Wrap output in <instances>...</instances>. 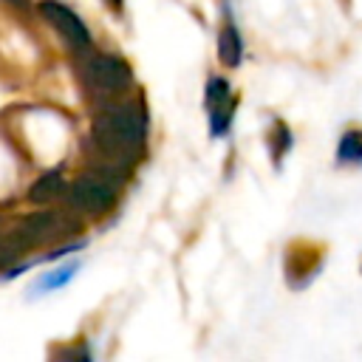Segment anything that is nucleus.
Here are the masks:
<instances>
[{
  "label": "nucleus",
  "mask_w": 362,
  "mask_h": 362,
  "mask_svg": "<svg viewBox=\"0 0 362 362\" xmlns=\"http://www.w3.org/2000/svg\"><path fill=\"white\" fill-rule=\"evenodd\" d=\"M90 141L99 147L102 164L124 170V161H136L147 141V107L141 99H105L93 119Z\"/></svg>",
  "instance_id": "obj_1"
},
{
  "label": "nucleus",
  "mask_w": 362,
  "mask_h": 362,
  "mask_svg": "<svg viewBox=\"0 0 362 362\" xmlns=\"http://www.w3.org/2000/svg\"><path fill=\"white\" fill-rule=\"evenodd\" d=\"M79 76L88 90L99 93L102 99H119L133 85V71L127 59L105 51H82L79 59Z\"/></svg>",
  "instance_id": "obj_2"
},
{
  "label": "nucleus",
  "mask_w": 362,
  "mask_h": 362,
  "mask_svg": "<svg viewBox=\"0 0 362 362\" xmlns=\"http://www.w3.org/2000/svg\"><path fill=\"white\" fill-rule=\"evenodd\" d=\"M65 201L71 209L85 212V215H102L116 204V181H110L102 173H90L76 178L65 189Z\"/></svg>",
  "instance_id": "obj_3"
},
{
  "label": "nucleus",
  "mask_w": 362,
  "mask_h": 362,
  "mask_svg": "<svg viewBox=\"0 0 362 362\" xmlns=\"http://www.w3.org/2000/svg\"><path fill=\"white\" fill-rule=\"evenodd\" d=\"M204 105H206V116H209V136L223 139L229 133L235 110H238V99L232 96V85L223 76H209Z\"/></svg>",
  "instance_id": "obj_4"
},
{
  "label": "nucleus",
  "mask_w": 362,
  "mask_h": 362,
  "mask_svg": "<svg viewBox=\"0 0 362 362\" xmlns=\"http://www.w3.org/2000/svg\"><path fill=\"white\" fill-rule=\"evenodd\" d=\"M37 8H40V14L65 37V42H68L71 48H76L79 54L90 48V31H88L85 20H82L71 6H65V3H59V0H40Z\"/></svg>",
  "instance_id": "obj_5"
},
{
  "label": "nucleus",
  "mask_w": 362,
  "mask_h": 362,
  "mask_svg": "<svg viewBox=\"0 0 362 362\" xmlns=\"http://www.w3.org/2000/svg\"><path fill=\"white\" fill-rule=\"evenodd\" d=\"M223 11H226V17H223V25L218 31V59L226 68H238L243 59V37L238 31L235 17L229 14V6H223Z\"/></svg>",
  "instance_id": "obj_6"
},
{
  "label": "nucleus",
  "mask_w": 362,
  "mask_h": 362,
  "mask_svg": "<svg viewBox=\"0 0 362 362\" xmlns=\"http://www.w3.org/2000/svg\"><path fill=\"white\" fill-rule=\"evenodd\" d=\"M337 164H362V127H348L337 141Z\"/></svg>",
  "instance_id": "obj_7"
},
{
  "label": "nucleus",
  "mask_w": 362,
  "mask_h": 362,
  "mask_svg": "<svg viewBox=\"0 0 362 362\" xmlns=\"http://www.w3.org/2000/svg\"><path fill=\"white\" fill-rule=\"evenodd\" d=\"M62 192H65V181H62L59 170H51V173L40 175V178L34 181V187L28 189V198H31L34 204H51V201H57V195H62Z\"/></svg>",
  "instance_id": "obj_8"
},
{
  "label": "nucleus",
  "mask_w": 362,
  "mask_h": 362,
  "mask_svg": "<svg viewBox=\"0 0 362 362\" xmlns=\"http://www.w3.org/2000/svg\"><path fill=\"white\" fill-rule=\"evenodd\" d=\"M291 144H294V139H291L288 124L280 122V119H274V124H272V130L266 136V147H269V156H272V161H274L277 170H280V161L286 158V153L291 150Z\"/></svg>",
  "instance_id": "obj_9"
},
{
  "label": "nucleus",
  "mask_w": 362,
  "mask_h": 362,
  "mask_svg": "<svg viewBox=\"0 0 362 362\" xmlns=\"http://www.w3.org/2000/svg\"><path fill=\"white\" fill-rule=\"evenodd\" d=\"M79 272V263H68V266H57L54 272H45L37 277V283L31 286V294H42V291H54V288H62L74 280V274Z\"/></svg>",
  "instance_id": "obj_10"
},
{
  "label": "nucleus",
  "mask_w": 362,
  "mask_h": 362,
  "mask_svg": "<svg viewBox=\"0 0 362 362\" xmlns=\"http://www.w3.org/2000/svg\"><path fill=\"white\" fill-rule=\"evenodd\" d=\"M105 3L110 6V11H113V14H122V6H124L122 0H105Z\"/></svg>",
  "instance_id": "obj_11"
},
{
  "label": "nucleus",
  "mask_w": 362,
  "mask_h": 362,
  "mask_svg": "<svg viewBox=\"0 0 362 362\" xmlns=\"http://www.w3.org/2000/svg\"><path fill=\"white\" fill-rule=\"evenodd\" d=\"M6 3H11L14 8H28V0H6Z\"/></svg>",
  "instance_id": "obj_12"
}]
</instances>
